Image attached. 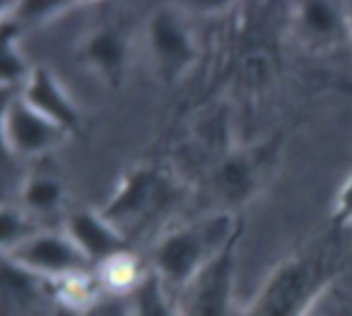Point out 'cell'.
<instances>
[{
    "instance_id": "1",
    "label": "cell",
    "mask_w": 352,
    "mask_h": 316,
    "mask_svg": "<svg viewBox=\"0 0 352 316\" xmlns=\"http://www.w3.org/2000/svg\"><path fill=\"white\" fill-rule=\"evenodd\" d=\"M340 229L318 234L268 273L239 316H309L342 271Z\"/></svg>"
},
{
    "instance_id": "2",
    "label": "cell",
    "mask_w": 352,
    "mask_h": 316,
    "mask_svg": "<svg viewBox=\"0 0 352 316\" xmlns=\"http://www.w3.org/2000/svg\"><path fill=\"white\" fill-rule=\"evenodd\" d=\"M186 186L169 169L152 162L133 165L118 179L113 193L102 205V215L135 246L138 239L166 232V224L186 203Z\"/></svg>"
},
{
    "instance_id": "3",
    "label": "cell",
    "mask_w": 352,
    "mask_h": 316,
    "mask_svg": "<svg viewBox=\"0 0 352 316\" xmlns=\"http://www.w3.org/2000/svg\"><path fill=\"white\" fill-rule=\"evenodd\" d=\"M241 229V218L227 210L174 224L152 244L150 268L162 277L171 295L179 297L208 266L239 242Z\"/></svg>"
},
{
    "instance_id": "4",
    "label": "cell",
    "mask_w": 352,
    "mask_h": 316,
    "mask_svg": "<svg viewBox=\"0 0 352 316\" xmlns=\"http://www.w3.org/2000/svg\"><path fill=\"white\" fill-rule=\"evenodd\" d=\"M142 41L152 73L166 87L182 83L198 61L196 34L179 8H155L145 22Z\"/></svg>"
},
{
    "instance_id": "5",
    "label": "cell",
    "mask_w": 352,
    "mask_h": 316,
    "mask_svg": "<svg viewBox=\"0 0 352 316\" xmlns=\"http://www.w3.org/2000/svg\"><path fill=\"white\" fill-rule=\"evenodd\" d=\"M3 261L15 263L17 268L44 277L49 282H60L68 277L94 271L82 251L63 229H41L30 239L3 251Z\"/></svg>"
},
{
    "instance_id": "6",
    "label": "cell",
    "mask_w": 352,
    "mask_h": 316,
    "mask_svg": "<svg viewBox=\"0 0 352 316\" xmlns=\"http://www.w3.org/2000/svg\"><path fill=\"white\" fill-rule=\"evenodd\" d=\"M133 32L131 25L121 17L104 20L94 25L78 44V61L97 75L107 87L118 89L126 80L128 61H131Z\"/></svg>"
},
{
    "instance_id": "7",
    "label": "cell",
    "mask_w": 352,
    "mask_h": 316,
    "mask_svg": "<svg viewBox=\"0 0 352 316\" xmlns=\"http://www.w3.org/2000/svg\"><path fill=\"white\" fill-rule=\"evenodd\" d=\"M68 133L44 118L20 94H8L3 104V143L17 160H44L68 140Z\"/></svg>"
},
{
    "instance_id": "8",
    "label": "cell",
    "mask_w": 352,
    "mask_h": 316,
    "mask_svg": "<svg viewBox=\"0 0 352 316\" xmlns=\"http://www.w3.org/2000/svg\"><path fill=\"white\" fill-rule=\"evenodd\" d=\"M268 147H241V150H227L217 157L210 176V191L215 193L220 210L234 213L241 203L254 198L261 189L268 169Z\"/></svg>"
},
{
    "instance_id": "9",
    "label": "cell",
    "mask_w": 352,
    "mask_h": 316,
    "mask_svg": "<svg viewBox=\"0 0 352 316\" xmlns=\"http://www.w3.org/2000/svg\"><path fill=\"white\" fill-rule=\"evenodd\" d=\"M236 246L239 242L227 249L176 297L179 316H239L234 309Z\"/></svg>"
},
{
    "instance_id": "10",
    "label": "cell",
    "mask_w": 352,
    "mask_h": 316,
    "mask_svg": "<svg viewBox=\"0 0 352 316\" xmlns=\"http://www.w3.org/2000/svg\"><path fill=\"white\" fill-rule=\"evenodd\" d=\"M63 232L75 242V246L87 256L92 268H99L123 253L135 251L131 242L109 222L102 210L78 208L65 218Z\"/></svg>"
},
{
    "instance_id": "11",
    "label": "cell",
    "mask_w": 352,
    "mask_h": 316,
    "mask_svg": "<svg viewBox=\"0 0 352 316\" xmlns=\"http://www.w3.org/2000/svg\"><path fill=\"white\" fill-rule=\"evenodd\" d=\"M20 97L34 112H39L44 118H49L54 126H58L68 136H78L82 131V112H80V107L73 102V97L63 87V83L44 65H36L32 70Z\"/></svg>"
},
{
    "instance_id": "12",
    "label": "cell",
    "mask_w": 352,
    "mask_h": 316,
    "mask_svg": "<svg viewBox=\"0 0 352 316\" xmlns=\"http://www.w3.org/2000/svg\"><path fill=\"white\" fill-rule=\"evenodd\" d=\"M294 32L311 51H333L347 41V8L340 3H299L292 10Z\"/></svg>"
},
{
    "instance_id": "13",
    "label": "cell",
    "mask_w": 352,
    "mask_h": 316,
    "mask_svg": "<svg viewBox=\"0 0 352 316\" xmlns=\"http://www.w3.org/2000/svg\"><path fill=\"white\" fill-rule=\"evenodd\" d=\"M65 205V181L56 167L41 160L20 186V205L32 220H49ZM41 224V222H39Z\"/></svg>"
},
{
    "instance_id": "14",
    "label": "cell",
    "mask_w": 352,
    "mask_h": 316,
    "mask_svg": "<svg viewBox=\"0 0 352 316\" xmlns=\"http://www.w3.org/2000/svg\"><path fill=\"white\" fill-rule=\"evenodd\" d=\"M128 304L131 316H179V299L152 268L128 292Z\"/></svg>"
},
{
    "instance_id": "15",
    "label": "cell",
    "mask_w": 352,
    "mask_h": 316,
    "mask_svg": "<svg viewBox=\"0 0 352 316\" xmlns=\"http://www.w3.org/2000/svg\"><path fill=\"white\" fill-rule=\"evenodd\" d=\"M70 3H56V0H41V3H15L3 8V34H12L20 39L27 30L54 20L56 15L70 10Z\"/></svg>"
},
{
    "instance_id": "16",
    "label": "cell",
    "mask_w": 352,
    "mask_h": 316,
    "mask_svg": "<svg viewBox=\"0 0 352 316\" xmlns=\"http://www.w3.org/2000/svg\"><path fill=\"white\" fill-rule=\"evenodd\" d=\"M17 36L3 34V54H0V75H3V89L6 94H10L15 89V94L22 92L25 83L30 80L32 70L27 65L25 56H22L20 46H17Z\"/></svg>"
},
{
    "instance_id": "17",
    "label": "cell",
    "mask_w": 352,
    "mask_h": 316,
    "mask_svg": "<svg viewBox=\"0 0 352 316\" xmlns=\"http://www.w3.org/2000/svg\"><path fill=\"white\" fill-rule=\"evenodd\" d=\"M0 239H3V251L6 249H12L15 244L25 242V239H30L32 234L41 232V224L36 222V220H32L30 215L25 213L22 208H10V205H6L3 208V224H0Z\"/></svg>"
},
{
    "instance_id": "18",
    "label": "cell",
    "mask_w": 352,
    "mask_h": 316,
    "mask_svg": "<svg viewBox=\"0 0 352 316\" xmlns=\"http://www.w3.org/2000/svg\"><path fill=\"white\" fill-rule=\"evenodd\" d=\"M333 227L340 229V232L352 227V174L342 181L340 191L336 196V203H333Z\"/></svg>"
},
{
    "instance_id": "19",
    "label": "cell",
    "mask_w": 352,
    "mask_h": 316,
    "mask_svg": "<svg viewBox=\"0 0 352 316\" xmlns=\"http://www.w3.org/2000/svg\"><path fill=\"white\" fill-rule=\"evenodd\" d=\"M82 316H131V304L128 295H104L97 299Z\"/></svg>"
},
{
    "instance_id": "20",
    "label": "cell",
    "mask_w": 352,
    "mask_h": 316,
    "mask_svg": "<svg viewBox=\"0 0 352 316\" xmlns=\"http://www.w3.org/2000/svg\"><path fill=\"white\" fill-rule=\"evenodd\" d=\"M49 316H80L78 311H73V309H68V306H58V309L54 311V314H49Z\"/></svg>"
},
{
    "instance_id": "21",
    "label": "cell",
    "mask_w": 352,
    "mask_h": 316,
    "mask_svg": "<svg viewBox=\"0 0 352 316\" xmlns=\"http://www.w3.org/2000/svg\"><path fill=\"white\" fill-rule=\"evenodd\" d=\"M347 32H350V46H352V3H347Z\"/></svg>"
}]
</instances>
